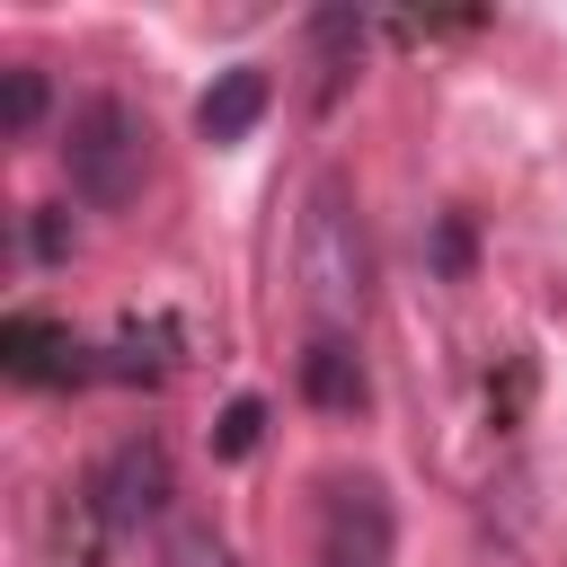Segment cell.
Wrapping results in <instances>:
<instances>
[{"instance_id":"cell-2","label":"cell","mask_w":567,"mask_h":567,"mask_svg":"<svg viewBox=\"0 0 567 567\" xmlns=\"http://www.w3.org/2000/svg\"><path fill=\"white\" fill-rule=\"evenodd\" d=\"M62 168H71V195H80V204L124 213V204L151 186V124H142L115 89L80 97L71 124H62Z\"/></svg>"},{"instance_id":"cell-7","label":"cell","mask_w":567,"mask_h":567,"mask_svg":"<svg viewBox=\"0 0 567 567\" xmlns=\"http://www.w3.org/2000/svg\"><path fill=\"white\" fill-rule=\"evenodd\" d=\"M301 390L319 399V408H363L372 390H363V363L346 354V337H310V354H301Z\"/></svg>"},{"instance_id":"cell-9","label":"cell","mask_w":567,"mask_h":567,"mask_svg":"<svg viewBox=\"0 0 567 567\" xmlns=\"http://www.w3.org/2000/svg\"><path fill=\"white\" fill-rule=\"evenodd\" d=\"M35 106H44V80L18 62V71H9V89H0V124H9V133H27V124H35Z\"/></svg>"},{"instance_id":"cell-4","label":"cell","mask_w":567,"mask_h":567,"mask_svg":"<svg viewBox=\"0 0 567 567\" xmlns=\"http://www.w3.org/2000/svg\"><path fill=\"white\" fill-rule=\"evenodd\" d=\"M89 496H97V523H106V532H142V523L168 505V452H159V443H124V452L97 470Z\"/></svg>"},{"instance_id":"cell-10","label":"cell","mask_w":567,"mask_h":567,"mask_svg":"<svg viewBox=\"0 0 567 567\" xmlns=\"http://www.w3.org/2000/svg\"><path fill=\"white\" fill-rule=\"evenodd\" d=\"M257 425H266V408H257V399H230V408H221V434H213V452H230V461H239V452L257 443Z\"/></svg>"},{"instance_id":"cell-3","label":"cell","mask_w":567,"mask_h":567,"mask_svg":"<svg viewBox=\"0 0 567 567\" xmlns=\"http://www.w3.org/2000/svg\"><path fill=\"white\" fill-rule=\"evenodd\" d=\"M399 514L372 470H328L319 478V523H310V567H390Z\"/></svg>"},{"instance_id":"cell-6","label":"cell","mask_w":567,"mask_h":567,"mask_svg":"<svg viewBox=\"0 0 567 567\" xmlns=\"http://www.w3.org/2000/svg\"><path fill=\"white\" fill-rule=\"evenodd\" d=\"M0 346H9V372H18V381H89L80 346H71L62 328H44V319H9Z\"/></svg>"},{"instance_id":"cell-5","label":"cell","mask_w":567,"mask_h":567,"mask_svg":"<svg viewBox=\"0 0 567 567\" xmlns=\"http://www.w3.org/2000/svg\"><path fill=\"white\" fill-rule=\"evenodd\" d=\"M266 106H275V80H266L257 62H239V71H221V80L195 97V133H204V142H248Z\"/></svg>"},{"instance_id":"cell-1","label":"cell","mask_w":567,"mask_h":567,"mask_svg":"<svg viewBox=\"0 0 567 567\" xmlns=\"http://www.w3.org/2000/svg\"><path fill=\"white\" fill-rule=\"evenodd\" d=\"M292 284H301V310L319 319V337H346L372 310V239H363V213H354L346 177L310 186L301 230H292Z\"/></svg>"},{"instance_id":"cell-8","label":"cell","mask_w":567,"mask_h":567,"mask_svg":"<svg viewBox=\"0 0 567 567\" xmlns=\"http://www.w3.org/2000/svg\"><path fill=\"white\" fill-rule=\"evenodd\" d=\"M159 567H239L213 523H159Z\"/></svg>"}]
</instances>
